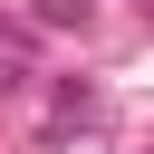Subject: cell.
Returning <instances> with one entry per match:
<instances>
[{
  "mask_svg": "<svg viewBox=\"0 0 154 154\" xmlns=\"http://www.w3.org/2000/svg\"><path fill=\"white\" fill-rule=\"evenodd\" d=\"M38 19H77L87 29V0H38Z\"/></svg>",
  "mask_w": 154,
  "mask_h": 154,
  "instance_id": "6da1fadb",
  "label": "cell"
}]
</instances>
